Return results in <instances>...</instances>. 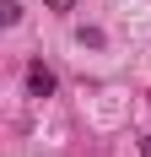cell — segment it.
<instances>
[{
  "label": "cell",
  "mask_w": 151,
  "mask_h": 157,
  "mask_svg": "<svg viewBox=\"0 0 151 157\" xmlns=\"http://www.w3.org/2000/svg\"><path fill=\"white\" fill-rule=\"evenodd\" d=\"M54 87H60V76H54L43 60H38V65H27V92H32V98H54Z\"/></svg>",
  "instance_id": "1"
},
{
  "label": "cell",
  "mask_w": 151,
  "mask_h": 157,
  "mask_svg": "<svg viewBox=\"0 0 151 157\" xmlns=\"http://www.w3.org/2000/svg\"><path fill=\"white\" fill-rule=\"evenodd\" d=\"M16 22H22V6L16 0H0V27H16Z\"/></svg>",
  "instance_id": "3"
},
{
  "label": "cell",
  "mask_w": 151,
  "mask_h": 157,
  "mask_svg": "<svg viewBox=\"0 0 151 157\" xmlns=\"http://www.w3.org/2000/svg\"><path fill=\"white\" fill-rule=\"evenodd\" d=\"M140 157H151V136H140Z\"/></svg>",
  "instance_id": "5"
},
{
  "label": "cell",
  "mask_w": 151,
  "mask_h": 157,
  "mask_svg": "<svg viewBox=\"0 0 151 157\" xmlns=\"http://www.w3.org/2000/svg\"><path fill=\"white\" fill-rule=\"evenodd\" d=\"M49 11H76V0H43Z\"/></svg>",
  "instance_id": "4"
},
{
  "label": "cell",
  "mask_w": 151,
  "mask_h": 157,
  "mask_svg": "<svg viewBox=\"0 0 151 157\" xmlns=\"http://www.w3.org/2000/svg\"><path fill=\"white\" fill-rule=\"evenodd\" d=\"M76 44H81V49H103V44H108V33H103V27H92V22H81V27H76Z\"/></svg>",
  "instance_id": "2"
}]
</instances>
